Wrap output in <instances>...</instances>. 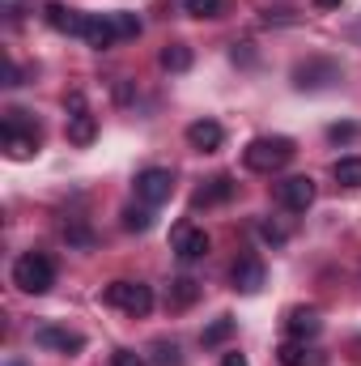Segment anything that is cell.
<instances>
[{
    "label": "cell",
    "instance_id": "obj_4",
    "mask_svg": "<svg viewBox=\"0 0 361 366\" xmlns=\"http://www.w3.org/2000/svg\"><path fill=\"white\" fill-rule=\"evenodd\" d=\"M21 115H26V111H9V115H4V128H0L4 149H9V158H17V162H26V158L39 154V128H21Z\"/></svg>",
    "mask_w": 361,
    "mask_h": 366
},
{
    "label": "cell",
    "instance_id": "obj_10",
    "mask_svg": "<svg viewBox=\"0 0 361 366\" xmlns=\"http://www.w3.org/2000/svg\"><path fill=\"white\" fill-rule=\"evenodd\" d=\"M280 204L289 213H306L315 204V179L310 175H289V179L280 183Z\"/></svg>",
    "mask_w": 361,
    "mask_h": 366
},
{
    "label": "cell",
    "instance_id": "obj_20",
    "mask_svg": "<svg viewBox=\"0 0 361 366\" xmlns=\"http://www.w3.org/2000/svg\"><path fill=\"white\" fill-rule=\"evenodd\" d=\"M332 175H336V183L340 187H361V158H340L336 167H332Z\"/></svg>",
    "mask_w": 361,
    "mask_h": 366
},
{
    "label": "cell",
    "instance_id": "obj_13",
    "mask_svg": "<svg viewBox=\"0 0 361 366\" xmlns=\"http://www.w3.org/2000/svg\"><path fill=\"white\" fill-rule=\"evenodd\" d=\"M43 21H47L51 30H60V34H81L86 13H77V9H68V4H60V0H47V4H43Z\"/></svg>",
    "mask_w": 361,
    "mask_h": 366
},
{
    "label": "cell",
    "instance_id": "obj_3",
    "mask_svg": "<svg viewBox=\"0 0 361 366\" xmlns=\"http://www.w3.org/2000/svg\"><path fill=\"white\" fill-rule=\"evenodd\" d=\"M102 302L106 307H119L128 315H149L153 311V290L145 281H111L102 290Z\"/></svg>",
    "mask_w": 361,
    "mask_h": 366
},
{
    "label": "cell",
    "instance_id": "obj_16",
    "mask_svg": "<svg viewBox=\"0 0 361 366\" xmlns=\"http://www.w3.org/2000/svg\"><path fill=\"white\" fill-rule=\"evenodd\" d=\"M234 328H238V320H234V315H217V320L200 332V345H204V350H217V345H225V341L234 337Z\"/></svg>",
    "mask_w": 361,
    "mask_h": 366
},
{
    "label": "cell",
    "instance_id": "obj_19",
    "mask_svg": "<svg viewBox=\"0 0 361 366\" xmlns=\"http://www.w3.org/2000/svg\"><path fill=\"white\" fill-rule=\"evenodd\" d=\"M276 358H280V366H315L319 362V358H310L306 341H285V345L276 350Z\"/></svg>",
    "mask_w": 361,
    "mask_h": 366
},
{
    "label": "cell",
    "instance_id": "obj_1",
    "mask_svg": "<svg viewBox=\"0 0 361 366\" xmlns=\"http://www.w3.org/2000/svg\"><path fill=\"white\" fill-rule=\"evenodd\" d=\"M293 154H298V149H293L289 137H255V141L243 149V167L255 171V175H272V171L289 167Z\"/></svg>",
    "mask_w": 361,
    "mask_h": 366
},
{
    "label": "cell",
    "instance_id": "obj_21",
    "mask_svg": "<svg viewBox=\"0 0 361 366\" xmlns=\"http://www.w3.org/2000/svg\"><path fill=\"white\" fill-rule=\"evenodd\" d=\"M162 69H171V73H187V69H191V47L171 43V47L162 51Z\"/></svg>",
    "mask_w": 361,
    "mask_h": 366
},
{
    "label": "cell",
    "instance_id": "obj_7",
    "mask_svg": "<svg viewBox=\"0 0 361 366\" xmlns=\"http://www.w3.org/2000/svg\"><path fill=\"white\" fill-rule=\"evenodd\" d=\"M34 345L51 350V354H81L86 337L73 332V328H60V324H43V328H34Z\"/></svg>",
    "mask_w": 361,
    "mask_h": 366
},
{
    "label": "cell",
    "instance_id": "obj_24",
    "mask_svg": "<svg viewBox=\"0 0 361 366\" xmlns=\"http://www.w3.org/2000/svg\"><path fill=\"white\" fill-rule=\"evenodd\" d=\"M149 226H153V213L149 209H123V230H141L145 234Z\"/></svg>",
    "mask_w": 361,
    "mask_h": 366
},
{
    "label": "cell",
    "instance_id": "obj_6",
    "mask_svg": "<svg viewBox=\"0 0 361 366\" xmlns=\"http://www.w3.org/2000/svg\"><path fill=\"white\" fill-rule=\"evenodd\" d=\"M132 187H136V196H141L145 204H162V200L175 196V175H171L166 167H145Z\"/></svg>",
    "mask_w": 361,
    "mask_h": 366
},
{
    "label": "cell",
    "instance_id": "obj_8",
    "mask_svg": "<svg viewBox=\"0 0 361 366\" xmlns=\"http://www.w3.org/2000/svg\"><path fill=\"white\" fill-rule=\"evenodd\" d=\"M171 243H175V256H179L183 264L204 260V256H208V247H213V239H208L204 230H195V226H175Z\"/></svg>",
    "mask_w": 361,
    "mask_h": 366
},
{
    "label": "cell",
    "instance_id": "obj_12",
    "mask_svg": "<svg viewBox=\"0 0 361 366\" xmlns=\"http://www.w3.org/2000/svg\"><path fill=\"white\" fill-rule=\"evenodd\" d=\"M221 141H225V128H221L217 119H195V124H187V145H191V149H200V154H217Z\"/></svg>",
    "mask_w": 361,
    "mask_h": 366
},
{
    "label": "cell",
    "instance_id": "obj_29",
    "mask_svg": "<svg viewBox=\"0 0 361 366\" xmlns=\"http://www.w3.org/2000/svg\"><path fill=\"white\" fill-rule=\"evenodd\" d=\"M4 77H9L4 86H21V73H17V64H9V73H4Z\"/></svg>",
    "mask_w": 361,
    "mask_h": 366
},
{
    "label": "cell",
    "instance_id": "obj_31",
    "mask_svg": "<svg viewBox=\"0 0 361 366\" xmlns=\"http://www.w3.org/2000/svg\"><path fill=\"white\" fill-rule=\"evenodd\" d=\"M319 9H340V0H315Z\"/></svg>",
    "mask_w": 361,
    "mask_h": 366
},
{
    "label": "cell",
    "instance_id": "obj_14",
    "mask_svg": "<svg viewBox=\"0 0 361 366\" xmlns=\"http://www.w3.org/2000/svg\"><path fill=\"white\" fill-rule=\"evenodd\" d=\"M285 328H289V337H293V341H310V337H319V332H323V320H319V311H315V307H293V311L285 315Z\"/></svg>",
    "mask_w": 361,
    "mask_h": 366
},
{
    "label": "cell",
    "instance_id": "obj_25",
    "mask_svg": "<svg viewBox=\"0 0 361 366\" xmlns=\"http://www.w3.org/2000/svg\"><path fill=\"white\" fill-rule=\"evenodd\" d=\"M153 362H158V366H179L183 362L179 345H175V341H158V345H153Z\"/></svg>",
    "mask_w": 361,
    "mask_h": 366
},
{
    "label": "cell",
    "instance_id": "obj_18",
    "mask_svg": "<svg viewBox=\"0 0 361 366\" xmlns=\"http://www.w3.org/2000/svg\"><path fill=\"white\" fill-rule=\"evenodd\" d=\"M200 298V281H191V277H179V281H171V307L183 311V307H191Z\"/></svg>",
    "mask_w": 361,
    "mask_h": 366
},
{
    "label": "cell",
    "instance_id": "obj_11",
    "mask_svg": "<svg viewBox=\"0 0 361 366\" xmlns=\"http://www.w3.org/2000/svg\"><path fill=\"white\" fill-rule=\"evenodd\" d=\"M81 39L90 43V47H115L119 43V34H115V17L111 13H86V21H81Z\"/></svg>",
    "mask_w": 361,
    "mask_h": 366
},
{
    "label": "cell",
    "instance_id": "obj_22",
    "mask_svg": "<svg viewBox=\"0 0 361 366\" xmlns=\"http://www.w3.org/2000/svg\"><path fill=\"white\" fill-rule=\"evenodd\" d=\"M183 9H187L191 17H200V21H213V17H221L225 0H183Z\"/></svg>",
    "mask_w": 361,
    "mask_h": 366
},
{
    "label": "cell",
    "instance_id": "obj_9",
    "mask_svg": "<svg viewBox=\"0 0 361 366\" xmlns=\"http://www.w3.org/2000/svg\"><path fill=\"white\" fill-rule=\"evenodd\" d=\"M336 77H340V69H336L332 60H306V64L293 69V86H298V90H323V86H332Z\"/></svg>",
    "mask_w": 361,
    "mask_h": 366
},
{
    "label": "cell",
    "instance_id": "obj_30",
    "mask_svg": "<svg viewBox=\"0 0 361 366\" xmlns=\"http://www.w3.org/2000/svg\"><path fill=\"white\" fill-rule=\"evenodd\" d=\"M221 366H247V358H243V354H225V358H221Z\"/></svg>",
    "mask_w": 361,
    "mask_h": 366
},
{
    "label": "cell",
    "instance_id": "obj_28",
    "mask_svg": "<svg viewBox=\"0 0 361 366\" xmlns=\"http://www.w3.org/2000/svg\"><path fill=\"white\" fill-rule=\"evenodd\" d=\"M111 366H145V358H141L136 350H119V354L111 358Z\"/></svg>",
    "mask_w": 361,
    "mask_h": 366
},
{
    "label": "cell",
    "instance_id": "obj_23",
    "mask_svg": "<svg viewBox=\"0 0 361 366\" xmlns=\"http://www.w3.org/2000/svg\"><path fill=\"white\" fill-rule=\"evenodd\" d=\"M111 17H115V34L119 39H136L141 34V17L136 13H111Z\"/></svg>",
    "mask_w": 361,
    "mask_h": 366
},
{
    "label": "cell",
    "instance_id": "obj_5",
    "mask_svg": "<svg viewBox=\"0 0 361 366\" xmlns=\"http://www.w3.org/2000/svg\"><path fill=\"white\" fill-rule=\"evenodd\" d=\"M64 107L73 111V115H68V141H73V145H90L93 137H98V119H93L90 107H86V94L73 90L64 98Z\"/></svg>",
    "mask_w": 361,
    "mask_h": 366
},
{
    "label": "cell",
    "instance_id": "obj_2",
    "mask_svg": "<svg viewBox=\"0 0 361 366\" xmlns=\"http://www.w3.org/2000/svg\"><path fill=\"white\" fill-rule=\"evenodd\" d=\"M13 285H17L21 294H47V290L56 285V264H51V256L26 252V256L13 264Z\"/></svg>",
    "mask_w": 361,
    "mask_h": 366
},
{
    "label": "cell",
    "instance_id": "obj_27",
    "mask_svg": "<svg viewBox=\"0 0 361 366\" xmlns=\"http://www.w3.org/2000/svg\"><path fill=\"white\" fill-rule=\"evenodd\" d=\"M260 234H264V239H268L272 247H285V239H289V234H285V230H280V226H272V222H260Z\"/></svg>",
    "mask_w": 361,
    "mask_h": 366
},
{
    "label": "cell",
    "instance_id": "obj_17",
    "mask_svg": "<svg viewBox=\"0 0 361 366\" xmlns=\"http://www.w3.org/2000/svg\"><path fill=\"white\" fill-rule=\"evenodd\" d=\"M230 196H234V179H230V175H217L208 187L195 192V204H221V200H230Z\"/></svg>",
    "mask_w": 361,
    "mask_h": 366
},
{
    "label": "cell",
    "instance_id": "obj_26",
    "mask_svg": "<svg viewBox=\"0 0 361 366\" xmlns=\"http://www.w3.org/2000/svg\"><path fill=\"white\" fill-rule=\"evenodd\" d=\"M361 128L357 124H332V128H327V137H332V141H336V145H340V141H353V137H357Z\"/></svg>",
    "mask_w": 361,
    "mask_h": 366
},
{
    "label": "cell",
    "instance_id": "obj_15",
    "mask_svg": "<svg viewBox=\"0 0 361 366\" xmlns=\"http://www.w3.org/2000/svg\"><path fill=\"white\" fill-rule=\"evenodd\" d=\"M234 290H243V294H255L260 285H264V260L260 256H238L234 260Z\"/></svg>",
    "mask_w": 361,
    "mask_h": 366
}]
</instances>
